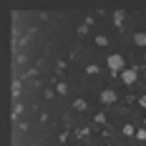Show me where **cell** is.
Segmentation results:
<instances>
[{"label":"cell","instance_id":"obj_1","mask_svg":"<svg viewBox=\"0 0 146 146\" xmlns=\"http://www.w3.org/2000/svg\"><path fill=\"white\" fill-rule=\"evenodd\" d=\"M108 68L113 73H118L123 68V58H121V53H113V56H108Z\"/></svg>","mask_w":146,"mask_h":146},{"label":"cell","instance_id":"obj_2","mask_svg":"<svg viewBox=\"0 0 146 146\" xmlns=\"http://www.w3.org/2000/svg\"><path fill=\"white\" fill-rule=\"evenodd\" d=\"M121 81H123L126 86L136 83V71H123V73H121Z\"/></svg>","mask_w":146,"mask_h":146},{"label":"cell","instance_id":"obj_3","mask_svg":"<svg viewBox=\"0 0 146 146\" xmlns=\"http://www.w3.org/2000/svg\"><path fill=\"white\" fill-rule=\"evenodd\" d=\"M113 101H116V93H113L111 88L101 91V103H113Z\"/></svg>","mask_w":146,"mask_h":146},{"label":"cell","instance_id":"obj_4","mask_svg":"<svg viewBox=\"0 0 146 146\" xmlns=\"http://www.w3.org/2000/svg\"><path fill=\"white\" fill-rule=\"evenodd\" d=\"M133 43L141 45V48H146V33H136V35H133Z\"/></svg>","mask_w":146,"mask_h":146},{"label":"cell","instance_id":"obj_5","mask_svg":"<svg viewBox=\"0 0 146 146\" xmlns=\"http://www.w3.org/2000/svg\"><path fill=\"white\" fill-rule=\"evenodd\" d=\"M121 23H123V13L118 10V13H113V25H118V28H121Z\"/></svg>","mask_w":146,"mask_h":146},{"label":"cell","instance_id":"obj_6","mask_svg":"<svg viewBox=\"0 0 146 146\" xmlns=\"http://www.w3.org/2000/svg\"><path fill=\"white\" fill-rule=\"evenodd\" d=\"M96 43L103 48V45H108V38H106V35H98V38H96Z\"/></svg>","mask_w":146,"mask_h":146},{"label":"cell","instance_id":"obj_7","mask_svg":"<svg viewBox=\"0 0 146 146\" xmlns=\"http://www.w3.org/2000/svg\"><path fill=\"white\" fill-rule=\"evenodd\" d=\"M86 73H98V66H96V63H91V66H86Z\"/></svg>","mask_w":146,"mask_h":146},{"label":"cell","instance_id":"obj_8","mask_svg":"<svg viewBox=\"0 0 146 146\" xmlns=\"http://www.w3.org/2000/svg\"><path fill=\"white\" fill-rule=\"evenodd\" d=\"M136 139L144 141V139H146V129H139V131H136Z\"/></svg>","mask_w":146,"mask_h":146},{"label":"cell","instance_id":"obj_9","mask_svg":"<svg viewBox=\"0 0 146 146\" xmlns=\"http://www.w3.org/2000/svg\"><path fill=\"white\" fill-rule=\"evenodd\" d=\"M73 106H76L78 111H86V101H76V103H73Z\"/></svg>","mask_w":146,"mask_h":146},{"label":"cell","instance_id":"obj_10","mask_svg":"<svg viewBox=\"0 0 146 146\" xmlns=\"http://www.w3.org/2000/svg\"><path fill=\"white\" fill-rule=\"evenodd\" d=\"M123 133L126 136H133V126H123Z\"/></svg>","mask_w":146,"mask_h":146},{"label":"cell","instance_id":"obj_11","mask_svg":"<svg viewBox=\"0 0 146 146\" xmlns=\"http://www.w3.org/2000/svg\"><path fill=\"white\" fill-rule=\"evenodd\" d=\"M139 103H141V106H144V108H146V93H144V96H141V101H139Z\"/></svg>","mask_w":146,"mask_h":146},{"label":"cell","instance_id":"obj_12","mask_svg":"<svg viewBox=\"0 0 146 146\" xmlns=\"http://www.w3.org/2000/svg\"><path fill=\"white\" fill-rule=\"evenodd\" d=\"M144 123H146V118H144Z\"/></svg>","mask_w":146,"mask_h":146}]
</instances>
